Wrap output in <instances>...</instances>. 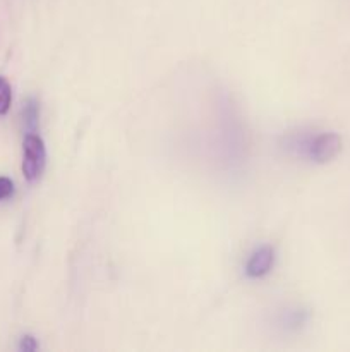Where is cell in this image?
I'll return each instance as SVG.
<instances>
[{
	"mask_svg": "<svg viewBox=\"0 0 350 352\" xmlns=\"http://www.w3.org/2000/svg\"><path fill=\"white\" fill-rule=\"evenodd\" d=\"M47 165V148L36 133H27L23 143V174L26 181L34 182L41 177Z\"/></svg>",
	"mask_w": 350,
	"mask_h": 352,
	"instance_id": "6da1fadb",
	"label": "cell"
},
{
	"mask_svg": "<svg viewBox=\"0 0 350 352\" xmlns=\"http://www.w3.org/2000/svg\"><path fill=\"white\" fill-rule=\"evenodd\" d=\"M14 192V182L9 177H0V201L10 198Z\"/></svg>",
	"mask_w": 350,
	"mask_h": 352,
	"instance_id": "52a82bcc",
	"label": "cell"
},
{
	"mask_svg": "<svg viewBox=\"0 0 350 352\" xmlns=\"http://www.w3.org/2000/svg\"><path fill=\"white\" fill-rule=\"evenodd\" d=\"M309 318V313L302 308L285 309L278 316V323L283 327L285 330H299L302 325H305Z\"/></svg>",
	"mask_w": 350,
	"mask_h": 352,
	"instance_id": "277c9868",
	"label": "cell"
},
{
	"mask_svg": "<svg viewBox=\"0 0 350 352\" xmlns=\"http://www.w3.org/2000/svg\"><path fill=\"white\" fill-rule=\"evenodd\" d=\"M12 102V89L5 78H0V116H5Z\"/></svg>",
	"mask_w": 350,
	"mask_h": 352,
	"instance_id": "8992f818",
	"label": "cell"
},
{
	"mask_svg": "<svg viewBox=\"0 0 350 352\" xmlns=\"http://www.w3.org/2000/svg\"><path fill=\"white\" fill-rule=\"evenodd\" d=\"M23 120L27 133H34V129L38 127V120H40V107H38V102L34 98H30L24 103Z\"/></svg>",
	"mask_w": 350,
	"mask_h": 352,
	"instance_id": "5b68a950",
	"label": "cell"
},
{
	"mask_svg": "<svg viewBox=\"0 0 350 352\" xmlns=\"http://www.w3.org/2000/svg\"><path fill=\"white\" fill-rule=\"evenodd\" d=\"M38 349V342L33 336H23L19 340V351L34 352Z\"/></svg>",
	"mask_w": 350,
	"mask_h": 352,
	"instance_id": "ba28073f",
	"label": "cell"
},
{
	"mask_svg": "<svg viewBox=\"0 0 350 352\" xmlns=\"http://www.w3.org/2000/svg\"><path fill=\"white\" fill-rule=\"evenodd\" d=\"M342 150V138L336 133L316 134L309 146V157L316 164H326L333 160Z\"/></svg>",
	"mask_w": 350,
	"mask_h": 352,
	"instance_id": "7a4b0ae2",
	"label": "cell"
},
{
	"mask_svg": "<svg viewBox=\"0 0 350 352\" xmlns=\"http://www.w3.org/2000/svg\"><path fill=\"white\" fill-rule=\"evenodd\" d=\"M275 263V250L271 246H261L250 254L246 265V274L250 278H261L270 274Z\"/></svg>",
	"mask_w": 350,
	"mask_h": 352,
	"instance_id": "3957f363",
	"label": "cell"
}]
</instances>
